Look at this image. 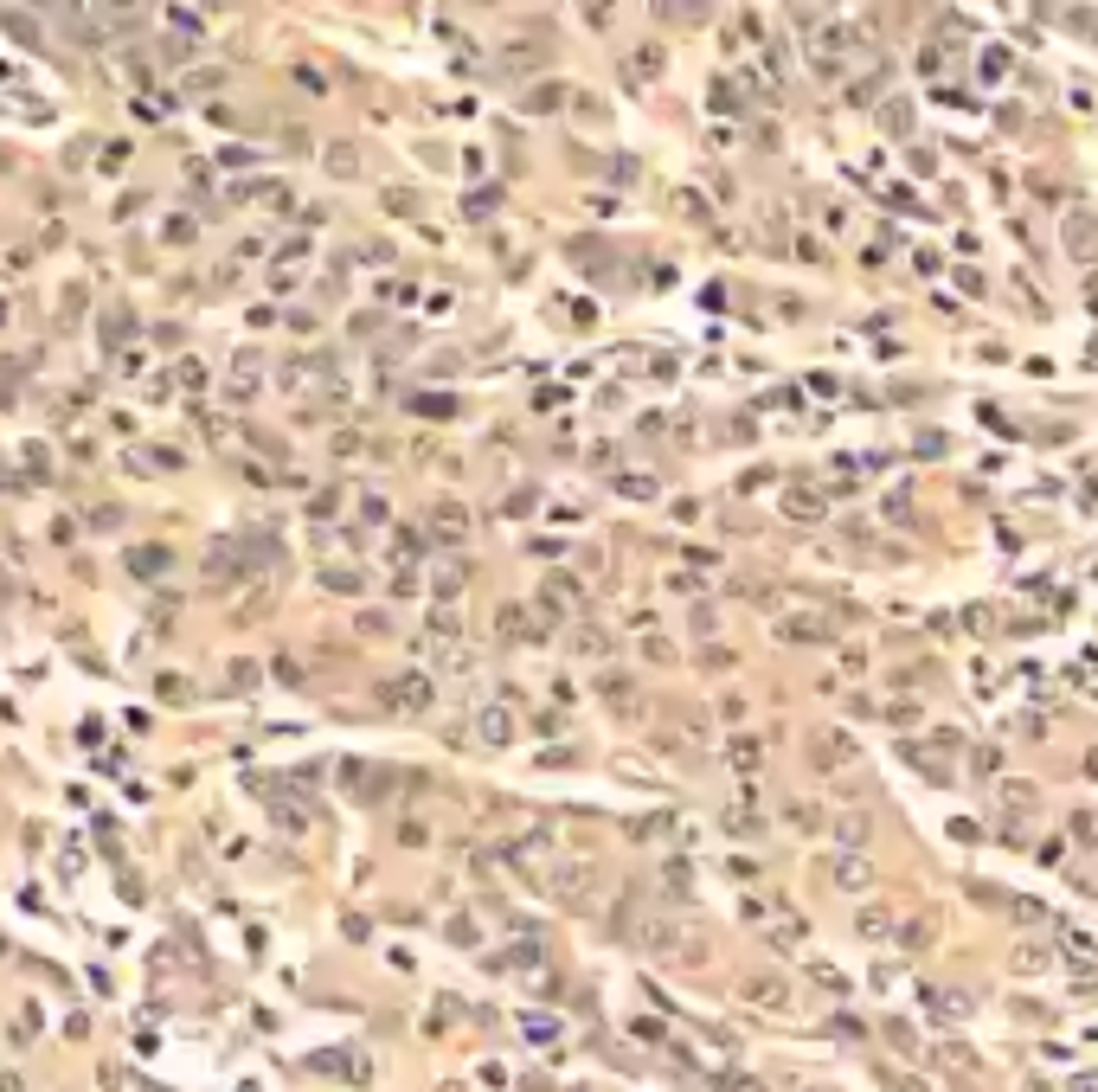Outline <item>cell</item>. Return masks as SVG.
Here are the masks:
<instances>
[{
	"label": "cell",
	"mask_w": 1098,
	"mask_h": 1092,
	"mask_svg": "<svg viewBox=\"0 0 1098 1092\" xmlns=\"http://www.w3.org/2000/svg\"><path fill=\"white\" fill-rule=\"evenodd\" d=\"M835 880H848V887H867V880H874V868H867V861H841Z\"/></svg>",
	"instance_id": "6da1fadb"
},
{
	"label": "cell",
	"mask_w": 1098,
	"mask_h": 1092,
	"mask_svg": "<svg viewBox=\"0 0 1098 1092\" xmlns=\"http://www.w3.org/2000/svg\"><path fill=\"white\" fill-rule=\"evenodd\" d=\"M392 694H405V707H424V700H431V687H424L418 675H411V682H399V687H392Z\"/></svg>",
	"instance_id": "7a4b0ae2"
},
{
	"label": "cell",
	"mask_w": 1098,
	"mask_h": 1092,
	"mask_svg": "<svg viewBox=\"0 0 1098 1092\" xmlns=\"http://www.w3.org/2000/svg\"><path fill=\"white\" fill-rule=\"evenodd\" d=\"M437 527H444V540H462V508H437Z\"/></svg>",
	"instance_id": "3957f363"
},
{
	"label": "cell",
	"mask_w": 1098,
	"mask_h": 1092,
	"mask_svg": "<svg viewBox=\"0 0 1098 1092\" xmlns=\"http://www.w3.org/2000/svg\"><path fill=\"white\" fill-rule=\"evenodd\" d=\"M321 579L334 585V591H360V572H347V566H334V572H321Z\"/></svg>",
	"instance_id": "277c9868"
},
{
	"label": "cell",
	"mask_w": 1098,
	"mask_h": 1092,
	"mask_svg": "<svg viewBox=\"0 0 1098 1092\" xmlns=\"http://www.w3.org/2000/svg\"><path fill=\"white\" fill-rule=\"evenodd\" d=\"M129 566L135 572H161V566H167V553H161V546H155V553H129Z\"/></svg>",
	"instance_id": "5b68a950"
},
{
	"label": "cell",
	"mask_w": 1098,
	"mask_h": 1092,
	"mask_svg": "<svg viewBox=\"0 0 1098 1092\" xmlns=\"http://www.w3.org/2000/svg\"><path fill=\"white\" fill-rule=\"evenodd\" d=\"M482 739L501 745V739H507V714H489V720H482Z\"/></svg>",
	"instance_id": "8992f818"
}]
</instances>
